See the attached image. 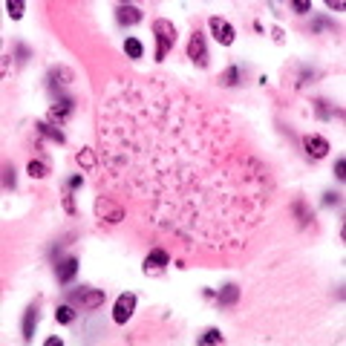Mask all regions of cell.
<instances>
[{"mask_svg": "<svg viewBox=\"0 0 346 346\" xmlns=\"http://www.w3.org/2000/svg\"><path fill=\"white\" fill-rule=\"evenodd\" d=\"M95 214L101 222H110V225H118V222H124V208L115 205L110 196H98V202H95Z\"/></svg>", "mask_w": 346, "mask_h": 346, "instance_id": "1", "label": "cell"}, {"mask_svg": "<svg viewBox=\"0 0 346 346\" xmlns=\"http://www.w3.org/2000/svg\"><path fill=\"white\" fill-rule=\"evenodd\" d=\"M153 32L159 35V46H156V58H164L167 52L173 49V44H176V29H173V23L167 21H156L153 23Z\"/></svg>", "mask_w": 346, "mask_h": 346, "instance_id": "2", "label": "cell"}, {"mask_svg": "<svg viewBox=\"0 0 346 346\" xmlns=\"http://www.w3.org/2000/svg\"><path fill=\"white\" fill-rule=\"evenodd\" d=\"M69 303H75L81 309H98L104 303V291L98 288H81V291H69Z\"/></svg>", "mask_w": 346, "mask_h": 346, "instance_id": "3", "label": "cell"}, {"mask_svg": "<svg viewBox=\"0 0 346 346\" xmlns=\"http://www.w3.org/2000/svg\"><path fill=\"white\" fill-rule=\"evenodd\" d=\"M133 309H136V294H121V297L115 300V306H113V320L115 323H127L130 320V314H133Z\"/></svg>", "mask_w": 346, "mask_h": 346, "instance_id": "4", "label": "cell"}, {"mask_svg": "<svg viewBox=\"0 0 346 346\" xmlns=\"http://www.w3.org/2000/svg\"><path fill=\"white\" fill-rule=\"evenodd\" d=\"M188 55L194 58V64H199V67H205L208 64V49H205V38H202V32L196 29L194 38H191V46H188Z\"/></svg>", "mask_w": 346, "mask_h": 346, "instance_id": "5", "label": "cell"}, {"mask_svg": "<svg viewBox=\"0 0 346 346\" xmlns=\"http://www.w3.org/2000/svg\"><path fill=\"white\" fill-rule=\"evenodd\" d=\"M303 147H306V153H309V159H323L326 153H329V141L323 136H306L303 138Z\"/></svg>", "mask_w": 346, "mask_h": 346, "instance_id": "6", "label": "cell"}, {"mask_svg": "<svg viewBox=\"0 0 346 346\" xmlns=\"http://www.w3.org/2000/svg\"><path fill=\"white\" fill-rule=\"evenodd\" d=\"M211 32H214V38H217L222 46L234 44V26H231L228 21H222V18H211Z\"/></svg>", "mask_w": 346, "mask_h": 346, "instance_id": "7", "label": "cell"}, {"mask_svg": "<svg viewBox=\"0 0 346 346\" xmlns=\"http://www.w3.org/2000/svg\"><path fill=\"white\" fill-rule=\"evenodd\" d=\"M164 265H170V254L164 251V248H153V251L147 254V260H144V271H153V274H156V271H161V268H164Z\"/></svg>", "mask_w": 346, "mask_h": 346, "instance_id": "8", "label": "cell"}, {"mask_svg": "<svg viewBox=\"0 0 346 346\" xmlns=\"http://www.w3.org/2000/svg\"><path fill=\"white\" fill-rule=\"evenodd\" d=\"M115 18H118V23H121V26H133V23L141 21V12H138L136 6H118Z\"/></svg>", "mask_w": 346, "mask_h": 346, "instance_id": "9", "label": "cell"}, {"mask_svg": "<svg viewBox=\"0 0 346 346\" xmlns=\"http://www.w3.org/2000/svg\"><path fill=\"white\" fill-rule=\"evenodd\" d=\"M75 271H78V260H75V257L64 260V263L58 265V283H69V280L75 277Z\"/></svg>", "mask_w": 346, "mask_h": 346, "instance_id": "10", "label": "cell"}, {"mask_svg": "<svg viewBox=\"0 0 346 346\" xmlns=\"http://www.w3.org/2000/svg\"><path fill=\"white\" fill-rule=\"evenodd\" d=\"M35 326H38V306H29L26 314H23V337H26V340H32Z\"/></svg>", "mask_w": 346, "mask_h": 346, "instance_id": "11", "label": "cell"}, {"mask_svg": "<svg viewBox=\"0 0 346 346\" xmlns=\"http://www.w3.org/2000/svg\"><path fill=\"white\" fill-rule=\"evenodd\" d=\"M69 113H72V101H69V98H61V101H55V107H52V113H49V115L58 118V124H61Z\"/></svg>", "mask_w": 346, "mask_h": 346, "instance_id": "12", "label": "cell"}, {"mask_svg": "<svg viewBox=\"0 0 346 346\" xmlns=\"http://www.w3.org/2000/svg\"><path fill=\"white\" fill-rule=\"evenodd\" d=\"M124 52L133 58V61H138V58L144 55V46H141L138 38H127V41H124Z\"/></svg>", "mask_w": 346, "mask_h": 346, "instance_id": "13", "label": "cell"}, {"mask_svg": "<svg viewBox=\"0 0 346 346\" xmlns=\"http://www.w3.org/2000/svg\"><path fill=\"white\" fill-rule=\"evenodd\" d=\"M55 317H58V323H72L75 320V309H72L69 303H64V306H58Z\"/></svg>", "mask_w": 346, "mask_h": 346, "instance_id": "14", "label": "cell"}, {"mask_svg": "<svg viewBox=\"0 0 346 346\" xmlns=\"http://www.w3.org/2000/svg\"><path fill=\"white\" fill-rule=\"evenodd\" d=\"M46 170H49V167H46V161H41V159L29 161V176H32V179H44Z\"/></svg>", "mask_w": 346, "mask_h": 346, "instance_id": "15", "label": "cell"}, {"mask_svg": "<svg viewBox=\"0 0 346 346\" xmlns=\"http://www.w3.org/2000/svg\"><path fill=\"white\" fill-rule=\"evenodd\" d=\"M237 297H240V288L237 286H225V291L219 294V306H228V303H234Z\"/></svg>", "mask_w": 346, "mask_h": 346, "instance_id": "16", "label": "cell"}, {"mask_svg": "<svg viewBox=\"0 0 346 346\" xmlns=\"http://www.w3.org/2000/svg\"><path fill=\"white\" fill-rule=\"evenodd\" d=\"M23 9H26V6H23V0H9V3H6V12H9L15 21L23 18Z\"/></svg>", "mask_w": 346, "mask_h": 346, "instance_id": "17", "label": "cell"}, {"mask_svg": "<svg viewBox=\"0 0 346 346\" xmlns=\"http://www.w3.org/2000/svg\"><path fill=\"white\" fill-rule=\"evenodd\" d=\"M38 130H41V133H46V136H49V138H55L58 144L64 141V133H61V130H55V127H52V124H38Z\"/></svg>", "mask_w": 346, "mask_h": 346, "instance_id": "18", "label": "cell"}, {"mask_svg": "<svg viewBox=\"0 0 346 346\" xmlns=\"http://www.w3.org/2000/svg\"><path fill=\"white\" fill-rule=\"evenodd\" d=\"M237 78H240V67H231L228 72L222 75V84H225V87H234V84H237Z\"/></svg>", "mask_w": 346, "mask_h": 346, "instance_id": "19", "label": "cell"}, {"mask_svg": "<svg viewBox=\"0 0 346 346\" xmlns=\"http://www.w3.org/2000/svg\"><path fill=\"white\" fill-rule=\"evenodd\" d=\"M202 343H222V332H219V329H208V332L202 334Z\"/></svg>", "mask_w": 346, "mask_h": 346, "instance_id": "20", "label": "cell"}, {"mask_svg": "<svg viewBox=\"0 0 346 346\" xmlns=\"http://www.w3.org/2000/svg\"><path fill=\"white\" fill-rule=\"evenodd\" d=\"M78 164H84L87 170H92V167H95V159H92L90 150H81V153H78Z\"/></svg>", "mask_w": 346, "mask_h": 346, "instance_id": "21", "label": "cell"}, {"mask_svg": "<svg viewBox=\"0 0 346 346\" xmlns=\"http://www.w3.org/2000/svg\"><path fill=\"white\" fill-rule=\"evenodd\" d=\"M291 9L300 12V15H306V12L311 9V3H309V0H294V3H291Z\"/></svg>", "mask_w": 346, "mask_h": 346, "instance_id": "22", "label": "cell"}, {"mask_svg": "<svg viewBox=\"0 0 346 346\" xmlns=\"http://www.w3.org/2000/svg\"><path fill=\"white\" fill-rule=\"evenodd\" d=\"M81 185H84V179H81V173H75V176H69L67 188H69V191H75V188H81Z\"/></svg>", "mask_w": 346, "mask_h": 346, "instance_id": "23", "label": "cell"}, {"mask_svg": "<svg viewBox=\"0 0 346 346\" xmlns=\"http://www.w3.org/2000/svg\"><path fill=\"white\" fill-rule=\"evenodd\" d=\"M346 161L343 159H337V161H334V176H337V179H343V176H346Z\"/></svg>", "mask_w": 346, "mask_h": 346, "instance_id": "24", "label": "cell"}, {"mask_svg": "<svg viewBox=\"0 0 346 346\" xmlns=\"http://www.w3.org/2000/svg\"><path fill=\"white\" fill-rule=\"evenodd\" d=\"M6 188H15V170L6 167Z\"/></svg>", "mask_w": 346, "mask_h": 346, "instance_id": "25", "label": "cell"}, {"mask_svg": "<svg viewBox=\"0 0 346 346\" xmlns=\"http://www.w3.org/2000/svg\"><path fill=\"white\" fill-rule=\"evenodd\" d=\"M323 202H326V205H332V202L337 205V194H326V199H323Z\"/></svg>", "mask_w": 346, "mask_h": 346, "instance_id": "26", "label": "cell"}, {"mask_svg": "<svg viewBox=\"0 0 346 346\" xmlns=\"http://www.w3.org/2000/svg\"><path fill=\"white\" fill-rule=\"evenodd\" d=\"M326 6H329V9H343V3H340V0H329Z\"/></svg>", "mask_w": 346, "mask_h": 346, "instance_id": "27", "label": "cell"}, {"mask_svg": "<svg viewBox=\"0 0 346 346\" xmlns=\"http://www.w3.org/2000/svg\"><path fill=\"white\" fill-rule=\"evenodd\" d=\"M61 343H64L61 337H49V340H46V346H61Z\"/></svg>", "mask_w": 346, "mask_h": 346, "instance_id": "28", "label": "cell"}]
</instances>
